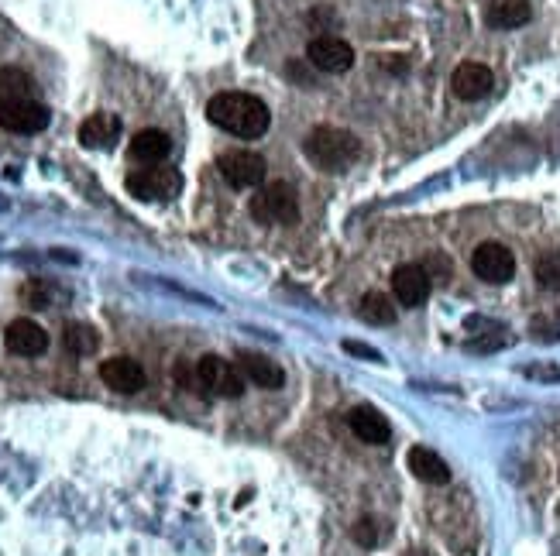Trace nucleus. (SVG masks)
Masks as SVG:
<instances>
[{"instance_id": "a211bd4d", "label": "nucleus", "mask_w": 560, "mask_h": 556, "mask_svg": "<svg viewBox=\"0 0 560 556\" xmlns=\"http://www.w3.org/2000/svg\"><path fill=\"white\" fill-rule=\"evenodd\" d=\"M530 18H533V7L526 4V0H495V4L485 11V25L499 28V31L523 28Z\"/></svg>"}, {"instance_id": "6ab92c4d", "label": "nucleus", "mask_w": 560, "mask_h": 556, "mask_svg": "<svg viewBox=\"0 0 560 556\" xmlns=\"http://www.w3.org/2000/svg\"><path fill=\"white\" fill-rule=\"evenodd\" d=\"M406 464H409V471H413L416 478L427 481V484H447V481H451V467H447L444 460L433 454L430 447H413V450H409V457H406Z\"/></svg>"}, {"instance_id": "9d476101", "label": "nucleus", "mask_w": 560, "mask_h": 556, "mask_svg": "<svg viewBox=\"0 0 560 556\" xmlns=\"http://www.w3.org/2000/svg\"><path fill=\"white\" fill-rule=\"evenodd\" d=\"M430 275L423 265H399L396 272H392V292H396V303L399 306H423L430 296Z\"/></svg>"}, {"instance_id": "6e6552de", "label": "nucleus", "mask_w": 560, "mask_h": 556, "mask_svg": "<svg viewBox=\"0 0 560 556\" xmlns=\"http://www.w3.org/2000/svg\"><path fill=\"white\" fill-rule=\"evenodd\" d=\"M306 59H310V66L320 69V73L337 76V73H347V69L354 66V49L337 35H320L306 45Z\"/></svg>"}, {"instance_id": "f03ea898", "label": "nucleus", "mask_w": 560, "mask_h": 556, "mask_svg": "<svg viewBox=\"0 0 560 556\" xmlns=\"http://www.w3.org/2000/svg\"><path fill=\"white\" fill-rule=\"evenodd\" d=\"M303 152L317 169L341 172L361 155V145L351 131H341V127H313L303 141Z\"/></svg>"}, {"instance_id": "f3484780", "label": "nucleus", "mask_w": 560, "mask_h": 556, "mask_svg": "<svg viewBox=\"0 0 560 556\" xmlns=\"http://www.w3.org/2000/svg\"><path fill=\"white\" fill-rule=\"evenodd\" d=\"M117 138H121V117L117 114H93L80 124L83 148H114Z\"/></svg>"}, {"instance_id": "0eeeda50", "label": "nucleus", "mask_w": 560, "mask_h": 556, "mask_svg": "<svg viewBox=\"0 0 560 556\" xmlns=\"http://www.w3.org/2000/svg\"><path fill=\"white\" fill-rule=\"evenodd\" d=\"M217 169L227 186H234V189L265 186V158L255 152H224L217 158Z\"/></svg>"}, {"instance_id": "b1692460", "label": "nucleus", "mask_w": 560, "mask_h": 556, "mask_svg": "<svg viewBox=\"0 0 560 556\" xmlns=\"http://www.w3.org/2000/svg\"><path fill=\"white\" fill-rule=\"evenodd\" d=\"M172 378H176L179 385L186 388V392L207 395V392H203V385H200V375H196V364H183V361H179L176 368H172Z\"/></svg>"}, {"instance_id": "f8f14e48", "label": "nucleus", "mask_w": 560, "mask_h": 556, "mask_svg": "<svg viewBox=\"0 0 560 556\" xmlns=\"http://www.w3.org/2000/svg\"><path fill=\"white\" fill-rule=\"evenodd\" d=\"M100 378H104L107 388H114V392L121 395H134L145 388V368H141L134 357H107L104 364H100Z\"/></svg>"}, {"instance_id": "4468645a", "label": "nucleus", "mask_w": 560, "mask_h": 556, "mask_svg": "<svg viewBox=\"0 0 560 556\" xmlns=\"http://www.w3.org/2000/svg\"><path fill=\"white\" fill-rule=\"evenodd\" d=\"M347 426H351V433L358 436L361 443H372V447H382V443H389V423H385V416L372 405H358V409H351V416H347Z\"/></svg>"}, {"instance_id": "423d86ee", "label": "nucleus", "mask_w": 560, "mask_h": 556, "mask_svg": "<svg viewBox=\"0 0 560 556\" xmlns=\"http://www.w3.org/2000/svg\"><path fill=\"white\" fill-rule=\"evenodd\" d=\"M471 272L488 285H502L516 275V258H512V251L506 248V244L485 241L471 251Z\"/></svg>"}, {"instance_id": "ddd939ff", "label": "nucleus", "mask_w": 560, "mask_h": 556, "mask_svg": "<svg viewBox=\"0 0 560 556\" xmlns=\"http://www.w3.org/2000/svg\"><path fill=\"white\" fill-rule=\"evenodd\" d=\"M4 344H7V351L18 357H38L49 347V333L38 327L35 320H14L4 333Z\"/></svg>"}, {"instance_id": "412c9836", "label": "nucleus", "mask_w": 560, "mask_h": 556, "mask_svg": "<svg viewBox=\"0 0 560 556\" xmlns=\"http://www.w3.org/2000/svg\"><path fill=\"white\" fill-rule=\"evenodd\" d=\"M361 320L372 323V327H389V323H396V306L382 292H368L361 299Z\"/></svg>"}, {"instance_id": "a878e982", "label": "nucleus", "mask_w": 560, "mask_h": 556, "mask_svg": "<svg viewBox=\"0 0 560 556\" xmlns=\"http://www.w3.org/2000/svg\"><path fill=\"white\" fill-rule=\"evenodd\" d=\"M21 296H25L28 303L35 306V309H45V303H49V289H45L42 282H28V285H25V292H21Z\"/></svg>"}, {"instance_id": "aec40b11", "label": "nucleus", "mask_w": 560, "mask_h": 556, "mask_svg": "<svg viewBox=\"0 0 560 556\" xmlns=\"http://www.w3.org/2000/svg\"><path fill=\"white\" fill-rule=\"evenodd\" d=\"M31 93H35V83H31V76L25 69H14V66L0 69V107L31 100Z\"/></svg>"}, {"instance_id": "39448f33", "label": "nucleus", "mask_w": 560, "mask_h": 556, "mask_svg": "<svg viewBox=\"0 0 560 556\" xmlns=\"http://www.w3.org/2000/svg\"><path fill=\"white\" fill-rule=\"evenodd\" d=\"M183 189V176L169 165H152V169H138L128 176V193L138 200H172Z\"/></svg>"}, {"instance_id": "20e7f679", "label": "nucleus", "mask_w": 560, "mask_h": 556, "mask_svg": "<svg viewBox=\"0 0 560 556\" xmlns=\"http://www.w3.org/2000/svg\"><path fill=\"white\" fill-rule=\"evenodd\" d=\"M196 375H200L203 392L217 395V399H238V395H244V385H248L238 364L220 354H203L196 361Z\"/></svg>"}, {"instance_id": "393cba45", "label": "nucleus", "mask_w": 560, "mask_h": 556, "mask_svg": "<svg viewBox=\"0 0 560 556\" xmlns=\"http://www.w3.org/2000/svg\"><path fill=\"white\" fill-rule=\"evenodd\" d=\"M351 536H354V543H361V546H375V543H378V526H375V519H361L358 526L351 529Z\"/></svg>"}, {"instance_id": "2eb2a0df", "label": "nucleus", "mask_w": 560, "mask_h": 556, "mask_svg": "<svg viewBox=\"0 0 560 556\" xmlns=\"http://www.w3.org/2000/svg\"><path fill=\"white\" fill-rule=\"evenodd\" d=\"M238 368L244 371V378H248L251 385L268 388V392H275V388L286 385V371H282L275 361H268L265 354H251V351H244V354L238 357Z\"/></svg>"}, {"instance_id": "f257e3e1", "label": "nucleus", "mask_w": 560, "mask_h": 556, "mask_svg": "<svg viewBox=\"0 0 560 556\" xmlns=\"http://www.w3.org/2000/svg\"><path fill=\"white\" fill-rule=\"evenodd\" d=\"M207 117L220 131L234 134V138H244V141L262 138L268 127H272V114H268L265 103L258 97H251V93H238V90L217 93V97L207 103Z\"/></svg>"}, {"instance_id": "4be33fe9", "label": "nucleus", "mask_w": 560, "mask_h": 556, "mask_svg": "<svg viewBox=\"0 0 560 556\" xmlns=\"http://www.w3.org/2000/svg\"><path fill=\"white\" fill-rule=\"evenodd\" d=\"M62 344H66V351L86 357L100 347V333L93 330L90 323H69V327L62 330Z\"/></svg>"}, {"instance_id": "dca6fc26", "label": "nucleus", "mask_w": 560, "mask_h": 556, "mask_svg": "<svg viewBox=\"0 0 560 556\" xmlns=\"http://www.w3.org/2000/svg\"><path fill=\"white\" fill-rule=\"evenodd\" d=\"M128 152H131L134 162H141V165H159L172 152V138L165 131H155V127H148V131L134 134L131 145H128Z\"/></svg>"}, {"instance_id": "bb28decb", "label": "nucleus", "mask_w": 560, "mask_h": 556, "mask_svg": "<svg viewBox=\"0 0 560 556\" xmlns=\"http://www.w3.org/2000/svg\"><path fill=\"white\" fill-rule=\"evenodd\" d=\"M344 351L358 354V357H368V361H382V354L372 351V347H365V344H358V340H344Z\"/></svg>"}, {"instance_id": "5701e85b", "label": "nucleus", "mask_w": 560, "mask_h": 556, "mask_svg": "<svg viewBox=\"0 0 560 556\" xmlns=\"http://www.w3.org/2000/svg\"><path fill=\"white\" fill-rule=\"evenodd\" d=\"M533 275H536V282H540L543 289L560 292V251L540 254V258H536V265H533Z\"/></svg>"}, {"instance_id": "7ed1b4c3", "label": "nucleus", "mask_w": 560, "mask_h": 556, "mask_svg": "<svg viewBox=\"0 0 560 556\" xmlns=\"http://www.w3.org/2000/svg\"><path fill=\"white\" fill-rule=\"evenodd\" d=\"M251 217H255L258 224L293 227L299 220L296 189L289 186V182H265V186H258V193L251 196Z\"/></svg>"}, {"instance_id": "1a4fd4ad", "label": "nucleus", "mask_w": 560, "mask_h": 556, "mask_svg": "<svg viewBox=\"0 0 560 556\" xmlns=\"http://www.w3.org/2000/svg\"><path fill=\"white\" fill-rule=\"evenodd\" d=\"M0 127L14 134H38L49 127V107L38 100H21L0 107Z\"/></svg>"}, {"instance_id": "9b49d317", "label": "nucleus", "mask_w": 560, "mask_h": 556, "mask_svg": "<svg viewBox=\"0 0 560 556\" xmlns=\"http://www.w3.org/2000/svg\"><path fill=\"white\" fill-rule=\"evenodd\" d=\"M492 86H495L492 69L481 66V62H461V66L454 69V76H451L454 97L457 100H468V103L485 100L488 93H492Z\"/></svg>"}]
</instances>
